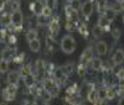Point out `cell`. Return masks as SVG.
I'll list each match as a JSON object with an SVG mask.
<instances>
[{
  "label": "cell",
  "instance_id": "6da1fadb",
  "mask_svg": "<svg viewBox=\"0 0 124 105\" xmlns=\"http://www.w3.org/2000/svg\"><path fill=\"white\" fill-rule=\"evenodd\" d=\"M60 46H61V49L63 53L70 55L72 52H75V49H76V41L71 35H66L62 37Z\"/></svg>",
  "mask_w": 124,
  "mask_h": 105
},
{
  "label": "cell",
  "instance_id": "7a4b0ae2",
  "mask_svg": "<svg viewBox=\"0 0 124 105\" xmlns=\"http://www.w3.org/2000/svg\"><path fill=\"white\" fill-rule=\"evenodd\" d=\"M42 87L46 91H48L51 95L54 98L57 97L60 94V87H58V82L56 79H52V78H46L44 79L42 82Z\"/></svg>",
  "mask_w": 124,
  "mask_h": 105
},
{
  "label": "cell",
  "instance_id": "3957f363",
  "mask_svg": "<svg viewBox=\"0 0 124 105\" xmlns=\"http://www.w3.org/2000/svg\"><path fill=\"white\" fill-rule=\"evenodd\" d=\"M23 22H24V15L23 13L17 10V11H13L11 13V25L15 27V28H19L23 26Z\"/></svg>",
  "mask_w": 124,
  "mask_h": 105
},
{
  "label": "cell",
  "instance_id": "277c9868",
  "mask_svg": "<svg viewBox=\"0 0 124 105\" xmlns=\"http://www.w3.org/2000/svg\"><path fill=\"white\" fill-rule=\"evenodd\" d=\"M48 30H50V36L51 37H56V35L60 32V21L57 17L52 19L48 24Z\"/></svg>",
  "mask_w": 124,
  "mask_h": 105
},
{
  "label": "cell",
  "instance_id": "5b68a950",
  "mask_svg": "<svg viewBox=\"0 0 124 105\" xmlns=\"http://www.w3.org/2000/svg\"><path fill=\"white\" fill-rule=\"evenodd\" d=\"M81 11H82V15H83L85 17H89L93 13V3L91 1V0H86V1L82 4Z\"/></svg>",
  "mask_w": 124,
  "mask_h": 105
},
{
  "label": "cell",
  "instance_id": "8992f818",
  "mask_svg": "<svg viewBox=\"0 0 124 105\" xmlns=\"http://www.w3.org/2000/svg\"><path fill=\"white\" fill-rule=\"evenodd\" d=\"M92 48H86L83 51V53H82L81 58H79V64L81 66H87L88 62L92 61Z\"/></svg>",
  "mask_w": 124,
  "mask_h": 105
},
{
  "label": "cell",
  "instance_id": "52a82bcc",
  "mask_svg": "<svg viewBox=\"0 0 124 105\" xmlns=\"http://www.w3.org/2000/svg\"><path fill=\"white\" fill-rule=\"evenodd\" d=\"M94 49H96L98 56H104V55H107V52H108V45L104 41H98L96 43V46H94Z\"/></svg>",
  "mask_w": 124,
  "mask_h": 105
},
{
  "label": "cell",
  "instance_id": "ba28073f",
  "mask_svg": "<svg viewBox=\"0 0 124 105\" xmlns=\"http://www.w3.org/2000/svg\"><path fill=\"white\" fill-rule=\"evenodd\" d=\"M20 77H21V76H20V72H16V70L9 72V74H8V77H6L8 84H17Z\"/></svg>",
  "mask_w": 124,
  "mask_h": 105
},
{
  "label": "cell",
  "instance_id": "9c48e42d",
  "mask_svg": "<svg viewBox=\"0 0 124 105\" xmlns=\"http://www.w3.org/2000/svg\"><path fill=\"white\" fill-rule=\"evenodd\" d=\"M97 25H98L99 27H102L104 31H108V30L110 28V21H109L104 15H102V16H99V19H98Z\"/></svg>",
  "mask_w": 124,
  "mask_h": 105
},
{
  "label": "cell",
  "instance_id": "30bf717a",
  "mask_svg": "<svg viewBox=\"0 0 124 105\" xmlns=\"http://www.w3.org/2000/svg\"><path fill=\"white\" fill-rule=\"evenodd\" d=\"M113 62H114V64H122L124 62V51L123 49H118L114 52V55H113Z\"/></svg>",
  "mask_w": 124,
  "mask_h": 105
},
{
  "label": "cell",
  "instance_id": "8fae6325",
  "mask_svg": "<svg viewBox=\"0 0 124 105\" xmlns=\"http://www.w3.org/2000/svg\"><path fill=\"white\" fill-rule=\"evenodd\" d=\"M54 77H55V79H56L57 82H65L66 78H67V76L65 74V72L62 70L61 67H60V68H56V69L54 70Z\"/></svg>",
  "mask_w": 124,
  "mask_h": 105
},
{
  "label": "cell",
  "instance_id": "7c38bea8",
  "mask_svg": "<svg viewBox=\"0 0 124 105\" xmlns=\"http://www.w3.org/2000/svg\"><path fill=\"white\" fill-rule=\"evenodd\" d=\"M24 83H25V85H26L27 88H32L35 84H36V76H34L32 73H31V74H29V76H26V77L24 78Z\"/></svg>",
  "mask_w": 124,
  "mask_h": 105
},
{
  "label": "cell",
  "instance_id": "4fadbf2b",
  "mask_svg": "<svg viewBox=\"0 0 124 105\" xmlns=\"http://www.w3.org/2000/svg\"><path fill=\"white\" fill-rule=\"evenodd\" d=\"M96 5H97L98 11L103 15L108 7V0H96Z\"/></svg>",
  "mask_w": 124,
  "mask_h": 105
},
{
  "label": "cell",
  "instance_id": "5bb4252c",
  "mask_svg": "<svg viewBox=\"0 0 124 105\" xmlns=\"http://www.w3.org/2000/svg\"><path fill=\"white\" fill-rule=\"evenodd\" d=\"M89 64H91V68L93 70H99L102 68V66H103V62H102L101 58L96 57V58H92V61L89 62Z\"/></svg>",
  "mask_w": 124,
  "mask_h": 105
},
{
  "label": "cell",
  "instance_id": "9a60e30c",
  "mask_svg": "<svg viewBox=\"0 0 124 105\" xmlns=\"http://www.w3.org/2000/svg\"><path fill=\"white\" fill-rule=\"evenodd\" d=\"M103 15H104V16L110 21V22H112V21H114L116 17H117V11H116L113 7H107V10L104 11V14H103Z\"/></svg>",
  "mask_w": 124,
  "mask_h": 105
},
{
  "label": "cell",
  "instance_id": "2e32d148",
  "mask_svg": "<svg viewBox=\"0 0 124 105\" xmlns=\"http://www.w3.org/2000/svg\"><path fill=\"white\" fill-rule=\"evenodd\" d=\"M87 100H88L89 103H92V104H94V103L98 100V93H97L96 89H91V90L88 91V94H87Z\"/></svg>",
  "mask_w": 124,
  "mask_h": 105
},
{
  "label": "cell",
  "instance_id": "e0dca14e",
  "mask_svg": "<svg viewBox=\"0 0 124 105\" xmlns=\"http://www.w3.org/2000/svg\"><path fill=\"white\" fill-rule=\"evenodd\" d=\"M29 47H30V49L32 51V52H39L40 48H41V42H40V40L36 38V40H34V41H30V42H29Z\"/></svg>",
  "mask_w": 124,
  "mask_h": 105
},
{
  "label": "cell",
  "instance_id": "ac0fdd59",
  "mask_svg": "<svg viewBox=\"0 0 124 105\" xmlns=\"http://www.w3.org/2000/svg\"><path fill=\"white\" fill-rule=\"evenodd\" d=\"M62 68V70L65 72V74L68 77V76H71L72 73H73V70H75V66H73V63H66L65 66H62L61 67Z\"/></svg>",
  "mask_w": 124,
  "mask_h": 105
},
{
  "label": "cell",
  "instance_id": "d6986e66",
  "mask_svg": "<svg viewBox=\"0 0 124 105\" xmlns=\"http://www.w3.org/2000/svg\"><path fill=\"white\" fill-rule=\"evenodd\" d=\"M20 76H21L23 78H25L26 76L31 74V66L29 64V63H26V64H24L21 68H20Z\"/></svg>",
  "mask_w": 124,
  "mask_h": 105
},
{
  "label": "cell",
  "instance_id": "ffe728a7",
  "mask_svg": "<svg viewBox=\"0 0 124 105\" xmlns=\"http://www.w3.org/2000/svg\"><path fill=\"white\" fill-rule=\"evenodd\" d=\"M1 25H3L4 27L11 25V14L3 13V15H1Z\"/></svg>",
  "mask_w": 124,
  "mask_h": 105
},
{
  "label": "cell",
  "instance_id": "44dd1931",
  "mask_svg": "<svg viewBox=\"0 0 124 105\" xmlns=\"http://www.w3.org/2000/svg\"><path fill=\"white\" fill-rule=\"evenodd\" d=\"M98 93V99L99 100H107L108 98V88H101L97 90Z\"/></svg>",
  "mask_w": 124,
  "mask_h": 105
},
{
  "label": "cell",
  "instance_id": "7402d4cb",
  "mask_svg": "<svg viewBox=\"0 0 124 105\" xmlns=\"http://www.w3.org/2000/svg\"><path fill=\"white\" fill-rule=\"evenodd\" d=\"M92 34H93V36L94 37H102L103 36V34H104V30H103L102 27H99L98 25H96L94 27L92 28Z\"/></svg>",
  "mask_w": 124,
  "mask_h": 105
},
{
  "label": "cell",
  "instance_id": "603a6c76",
  "mask_svg": "<svg viewBox=\"0 0 124 105\" xmlns=\"http://www.w3.org/2000/svg\"><path fill=\"white\" fill-rule=\"evenodd\" d=\"M50 21H48V17L47 16H44L42 14L37 15V25L40 26H45V25H48Z\"/></svg>",
  "mask_w": 124,
  "mask_h": 105
},
{
  "label": "cell",
  "instance_id": "cb8c5ba5",
  "mask_svg": "<svg viewBox=\"0 0 124 105\" xmlns=\"http://www.w3.org/2000/svg\"><path fill=\"white\" fill-rule=\"evenodd\" d=\"M70 7L73 10V11H78V10H81L82 7V3H81V0H72V1L70 3Z\"/></svg>",
  "mask_w": 124,
  "mask_h": 105
},
{
  "label": "cell",
  "instance_id": "d4e9b609",
  "mask_svg": "<svg viewBox=\"0 0 124 105\" xmlns=\"http://www.w3.org/2000/svg\"><path fill=\"white\" fill-rule=\"evenodd\" d=\"M42 7L41 6V3L40 1H34L32 4H31V10L35 13V14H41V11H42Z\"/></svg>",
  "mask_w": 124,
  "mask_h": 105
},
{
  "label": "cell",
  "instance_id": "484cf974",
  "mask_svg": "<svg viewBox=\"0 0 124 105\" xmlns=\"http://www.w3.org/2000/svg\"><path fill=\"white\" fill-rule=\"evenodd\" d=\"M78 27L77 22L73 20H67V22H66V30L67 31H75L76 28Z\"/></svg>",
  "mask_w": 124,
  "mask_h": 105
},
{
  "label": "cell",
  "instance_id": "4316f807",
  "mask_svg": "<svg viewBox=\"0 0 124 105\" xmlns=\"http://www.w3.org/2000/svg\"><path fill=\"white\" fill-rule=\"evenodd\" d=\"M37 38V32L35 30H29L27 31V34H26V40L30 42V41H34Z\"/></svg>",
  "mask_w": 124,
  "mask_h": 105
},
{
  "label": "cell",
  "instance_id": "83f0119b",
  "mask_svg": "<svg viewBox=\"0 0 124 105\" xmlns=\"http://www.w3.org/2000/svg\"><path fill=\"white\" fill-rule=\"evenodd\" d=\"M11 55H13V49L10 48V47H8L6 49H4V51L1 52V59L9 61V58L11 57Z\"/></svg>",
  "mask_w": 124,
  "mask_h": 105
},
{
  "label": "cell",
  "instance_id": "f1b7e54d",
  "mask_svg": "<svg viewBox=\"0 0 124 105\" xmlns=\"http://www.w3.org/2000/svg\"><path fill=\"white\" fill-rule=\"evenodd\" d=\"M40 97H41V99H42L44 101H46V103H47V101H50L51 99L54 98V97L51 95V94H50L48 91H46L45 89H42V91H41V94H40Z\"/></svg>",
  "mask_w": 124,
  "mask_h": 105
},
{
  "label": "cell",
  "instance_id": "f546056e",
  "mask_svg": "<svg viewBox=\"0 0 124 105\" xmlns=\"http://www.w3.org/2000/svg\"><path fill=\"white\" fill-rule=\"evenodd\" d=\"M9 70V61L6 59H1V63H0V72L3 73H6Z\"/></svg>",
  "mask_w": 124,
  "mask_h": 105
},
{
  "label": "cell",
  "instance_id": "4dcf8cb0",
  "mask_svg": "<svg viewBox=\"0 0 124 105\" xmlns=\"http://www.w3.org/2000/svg\"><path fill=\"white\" fill-rule=\"evenodd\" d=\"M78 32L81 34V35H83V36H87L88 35V30H87V26L85 25V24H81V25H78Z\"/></svg>",
  "mask_w": 124,
  "mask_h": 105
},
{
  "label": "cell",
  "instance_id": "1f68e13d",
  "mask_svg": "<svg viewBox=\"0 0 124 105\" xmlns=\"http://www.w3.org/2000/svg\"><path fill=\"white\" fill-rule=\"evenodd\" d=\"M41 14H42L44 16H47V17H50L51 15H52V9H50L47 5H45V6L42 7V11H41Z\"/></svg>",
  "mask_w": 124,
  "mask_h": 105
},
{
  "label": "cell",
  "instance_id": "d6a6232c",
  "mask_svg": "<svg viewBox=\"0 0 124 105\" xmlns=\"http://www.w3.org/2000/svg\"><path fill=\"white\" fill-rule=\"evenodd\" d=\"M117 90L114 89V88H108V100H112V99H114L116 98V95H117Z\"/></svg>",
  "mask_w": 124,
  "mask_h": 105
},
{
  "label": "cell",
  "instance_id": "836d02e7",
  "mask_svg": "<svg viewBox=\"0 0 124 105\" xmlns=\"http://www.w3.org/2000/svg\"><path fill=\"white\" fill-rule=\"evenodd\" d=\"M120 34H122V31H120L118 27H116V28L112 30V36H113V38H114V40H118V38L120 37Z\"/></svg>",
  "mask_w": 124,
  "mask_h": 105
},
{
  "label": "cell",
  "instance_id": "e575fe53",
  "mask_svg": "<svg viewBox=\"0 0 124 105\" xmlns=\"http://www.w3.org/2000/svg\"><path fill=\"white\" fill-rule=\"evenodd\" d=\"M46 5L50 7V9H55L56 5H57V0H46Z\"/></svg>",
  "mask_w": 124,
  "mask_h": 105
},
{
  "label": "cell",
  "instance_id": "d590c367",
  "mask_svg": "<svg viewBox=\"0 0 124 105\" xmlns=\"http://www.w3.org/2000/svg\"><path fill=\"white\" fill-rule=\"evenodd\" d=\"M77 72H78V76H81V77L85 76V74H86V66H81V64H79Z\"/></svg>",
  "mask_w": 124,
  "mask_h": 105
},
{
  "label": "cell",
  "instance_id": "8d00e7d4",
  "mask_svg": "<svg viewBox=\"0 0 124 105\" xmlns=\"http://www.w3.org/2000/svg\"><path fill=\"white\" fill-rule=\"evenodd\" d=\"M113 9H114L117 13H118V11H122V10H123V5H122L120 3H119V4H116L114 6H113Z\"/></svg>",
  "mask_w": 124,
  "mask_h": 105
},
{
  "label": "cell",
  "instance_id": "74e56055",
  "mask_svg": "<svg viewBox=\"0 0 124 105\" xmlns=\"http://www.w3.org/2000/svg\"><path fill=\"white\" fill-rule=\"evenodd\" d=\"M118 105H124V97H122L118 101Z\"/></svg>",
  "mask_w": 124,
  "mask_h": 105
},
{
  "label": "cell",
  "instance_id": "f35d334b",
  "mask_svg": "<svg viewBox=\"0 0 124 105\" xmlns=\"http://www.w3.org/2000/svg\"><path fill=\"white\" fill-rule=\"evenodd\" d=\"M1 105H8V104L6 103H1Z\"/></svg>",
  "mask_w": 124,
  "mask_h": 105
},
{
  "label": "cell",
  "instance_id": "ab89813d",
  "mask_svg": "<svg viewBox=\"0 0 124 105\" xmlns=\"http://www.w3.org/2000/svg\"><path fill=\"white\" fill-rule=\"evenodd\" d=\"M66 1H68V3H71V1H72V0H66Z\"/></svg>",
  "mask_w": 124,
  "mask_h": 105
},
{
  "label": "cell",
  "instance_id": "60d3db41",
  "mask_svg": "<svg viewBox=\"0 0 124 105\" xmlns=\"http://www.w3.org/2000/svg\"><path fill=\"white\" fill-rule=\"evenodd\" d=\"M123 22H124V15H123Z\"/></svg>",
  "mask_w": 124,
  "mask_h": 105
},
{
  "label": "cell",
  "instance_id": "b9f144b4",
  "mask_svg": "<svg viewBox=\"0 0 124 105\" xmlns=\"http://www.w3.org/2000/svg\"><path fill=\"white\" fill-rule=\"evenodd\" d=\"M119 1H124V0H119Z\"/></svg>",
  "mask_w": 124,
  "mask_h": 105
},
{
  "label": "cell",
  "instance_id": "7bdbcfd3",
  "mask_svg": "<svg viewBox=\"0 0 124 105\" xmlns=\"http://www.w3.org/2000/svg\"><path fill=\"white\" fill-rule=\"evenodd\" d=\"M26 105H30V104H26Z\"/></svg>",
  "mask_w": 124,
  "mask_h": 105
},
{
  "label": "cell",
  "instance_id": "ee69618b",
  "mask_svg": "<svg viewBox=\"0 0 124 105\" xmlns=\"http://www.w3.org/2000/svg\"><path fill=\"white\" fill-rule=\"evenodd\" d=\"M45 105H48V104H45Z\"/></svg>",
  "mask_w": 124,
  "mask_h": 105
}]
</instances>
